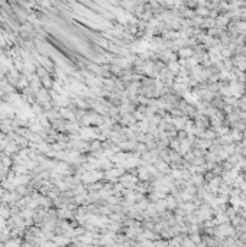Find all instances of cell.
<instances>
[{
    "instance_id": "obj_1",
    "label": "cell",
    "mask_w": 246,
    "mask_h": 247,
    "mask_svg": "<svg viewBox=\"0 0 246 247\" xmlns=\"http://www.w3.org/2000/svg\"><path fill=\"white\" fill-rule=\"evenodd\" d=\"M178 55H179V58L188 59V58H191L193 55H194V51L190 49V48H184V49H179Z\"/></svg>"
},
{
    "instance_id": "obj_2",
    "label": "cell",
    "mask_w": 246,
    "mask_h": 247,
    "mask_svg": "<svg viewBox=\"0 0 246 247\" xmlns=\"http://www.w3.org/2000/svg\"><path fill=\"white\" fill-rule=\"evenodd\" d=\"M190 239L193 240V241H194V244H198L200 243V234H197V233H194V234H193L191 233V236H190Z\"/></svg>"
},
{
    "instance_id": "obj_3",
    "label": "cell",
    "mask_w": 246,
    "mask_h": 247,
    "mask_svg": "<svg viewBox=\"0 0 246 247\" xmlns=\"http://www.w3.org/2000/svg\"><path fill=\"white\" fill-rule=\"evenodd\" d=\"M243 54H245V56H246V48H245V52H243Z\"/></svg>"
}]
</instances>
